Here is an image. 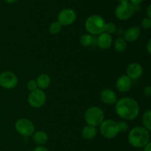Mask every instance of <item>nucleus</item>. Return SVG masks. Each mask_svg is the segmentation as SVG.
<instances>
[{"instance_id":"1","label":"nucleus","mask_w":151,"mask_h":151,"mask_svg":"<svg viewBox=\"0 0 151 151\" xmlns=\"http://www.w3.org/2000/svg\"><path fill=\"white\" fill-rule=\"evenodd\" d=\"M115 110L121 118L126 121L136 119L139 113V105L134 99L122 97L115 103Z\"/></svg>"},{"instance_id":"2","label":"nucleus","mask_w":151,"mask_h":151,"mask_svg":"<svg viewBox=\"0 0 151 151\" xmlns=\"http://www.w3.org/2000/svg\"><path fill=\"white\" fill-rule=\"evenodd\" d=\"M150 131L140 126L131 129L128 136V142L135 148H143L150 142Z\"/></svg>"},{"instance_id":"3","label":"nucleus","mask_w":151,"mask_h":151,"mask_svg":"<svg viewBox=\"0 0 151 151\" xmlns=\"http://www.w3.org/2000/svg\"><path fill=\"white\" fill-rule=\"evenodd\" d=\"M106 22L99 15H91L88 16L85 22V28L91 35L97 36L104 32Z\"/></svg>"},{"instance_id":"4","label":"nucleus","mask_w":151,"mask_h":151,"mask_svg":"<svg viewBox=\"0 0 151 151\" xmlns=\"http://www.w3.org/2000/svg\"><path fill=\"white\" fill-rule=\"evenodd\" d=\"M104 112L101 108L97 106H92L86 111L84 119L88 125L97 127L104 120Z\"/></svg>"},{"instance_id":"5","label":"nucleus","mask_w":151,"mask_h":151,"mask_svg":"<svg viewBox=\"0 0 151 151\" xmlns=\"http://www.w3.org/2000/svg\"><path fill=\"white\" fill-rule=\"evenodd\" d=\"M100 131L102 136L106 139H114L119 133L117 123L112 119L103 120L100 124Z\"/></svg>"},{"instance_id":"6","label":"nucleus","mask_w":151,"mask_h":151,"mask_svg":"<svg viewBox=\"0 0 151 151\" xmlns=\"http://www.w3.org/2000/svg\"><path fill=\"white\" fill-rule=\"evenodd\" d=\"M15 129L18 133L24 137L32 136L35 130L33 122L25 118H19L15 124Z\"/></svg>"},{"instance_id":"7","label":"nucleus","mask_w":151,"mask_h":151,"mask_svg":"<svg viewBox=\"0 0 151 151\" xmlns=\"http://www.w3.org/2000/svg\"><path fill=\"white\" fill-rule=\"evenodd\" d=\"M28 103L34 108H40L44 105L47 101V96L44 90L38 88L31 91L28 96Z\"/></svg>"},{"instance_id":"8","label":"nucleus","mask_w":151,"mask_h":151,"mask_svg":"<svg viewBox=\"0 0 151 151\" xmlns=\"http://www.w3.org/2000/svg\"><path fill=\"white\" fill-rule=\"evenodd\" d=\"M18 84V78L15 73L10 71H4L0 74V86L3 88L11 90Z\"/></svg>"},{"instance_id":"9","label":"nucleus","mask_w":151,"mask_h":151,"mask_svg":"<svg viewBox=\"0 0 151 151\" xmlns=\"http://www.w3.org/2000/svg\"><path fill=\"white\" fill-rule=\"evenodd\" d=\"M134 13L132 4L130 2L119 4L115 10V15L119 20H128Z\"/></svg>"},{"instance_id":"10","label":"nucleus","mask_w":151,"mask_h":151,"mask_svg":"<svg viewBox=\"0 0 151 151\" xmlns=\"http://www.w3.org/2000/svg\"><path fill=\"white\" fill-rule=\"evenodd\" d=\"M77 19L76 12L71 8H66L62 10L58 16V21L62 26H67L73 24Z\"/></svg>"},{"instance_id":"11","label":"nucleus","mask_w":151,"mask_h":151,"mask_svg":"<svg viewBox=\"0 0 151 151\" xmlns=\"http://www.w3.org/2000/svg\"><path fill=\"white\" fill-rule=\"evenodd\" d=\"M143 68L139 63L134 62L131 63L126 69L127 76L129 77L131 79H138L141 78L143 75Z\"/></svg>"},{"instance_id":"12","label":"nucleus","mask_w":151,"mask_h":151,"mask_svg":"<svg viewBox=\"0 0 151 151\" xmlns=\"http://www.w3.org/2000/svg\"><path fill=\"white\" fill-rule=\"evenodd\" d=\"M132 86V79L127 75L121 76L116 81V87L117 90L121 93H125L130 90Z\"/></svg>"},{"instance_id":"13","label":"nucleus","mask_w":151,"mask_h":151,"mask_svg":"<svg viewBox=\"0 0 151 151\" xmlns=\"http://www.w3.org/2000/svg\"><path fill=\"white\" fill-rule=\"evenodd\" d=\"M97 45L103 50H106L111 47L113 44V38L111 35L106 32H103L99 34L98 38L97 39Z\"/></svg>"},{"instance_id":"14","label":"nucleus","mask_w":151,"mask_h":151,"mask_svg":"<svg viewBox=\"0 0 151 151\" xmlns=\"http://www.w3.org/2000/svg\"><path fill=\"white\" fill-rule=\"evenodd\" d=\"M123 35V38L127 42H134L139 38L141 35V30L137 26L131 27L124 32Z\"/></svg>"},{"instance_id":"15","label":"nucleus","mask_w":151,"mask_h":151,"mask_svg":"<svg viewBox=\"0 0 151 151\" xmlns=\"http://www.w3.org/2000/svg\"><path fill=\"white\" fill-rule=\"evenodd\" d=\"M100 99L106 105H114L117 101V96L114 91L109 88L104 89L100 93Z\"/></svg>"},{"instance_id":"16","label":"nucleus","mask_w":151,"mask_h":151,"mask_svg":"<svg viewBox=\"0 0 151 151\" xmlns=\"http://www.w3.org/2000/svg\"><path fill=\"white\" fill-rule=\"evenodd\" d=\"M32 141L38 146H44L48 142V135L43 130L35 131L32 135Z\"/></svg>"},{"instance_id":"17","label":"nucleus","mask_w":151,"mask_h":151,"mask_svg":"<svg viewBox=\"0 0 151 151\" xmlns=\"http://www.w3.org/2000/svg\"><path fill=\"white\" fill-rule=\"evenodd\" d=\"M97 134V130L96 127L94 126L88 125L87 124L86 126L82 129L81 131V135L82 137L86 140H91V139H94Z\"/></svg>"},{"instance_id":"18","label":"nucleus","mask_w":151,"mask_h":151,"mask_svg":"<svg viewBox=\"0 0 151 151\" xmlns=\"http://www.w3.org/2000/svg\"><path fill=\"white\" fill-rule=\"evenodd\" d=\"M36 83L38 85V88L41 90H44L50 87L51 84V78L50 76L47 73H41L38 75L36 78Z\"/></svg>"},{"instance_id":"19","label":"nucleus","mask_w":151,"mask_h":151,"mask_svg":"<svg viewBox=\"0 0 151 151\" xmlns=\"http://www.w3.org/2000/svg\"><path fill=\"white\" fill-rule=\"evenodd\" d=\"M114 48L118 53H122L127 48V41L123 37H118L113 43Z\"/></svg>"},{"instance_id":"20","label":"nucleus","mask_w":151,"mask_h":151,"mask_svg":"<svg viewBox=\"0 0 151 151\" xmlns=\"http://www.w3.org/2000/svg\"><path fill=\"white\" fill-rule=\"evenodd\" d=\"M143 127L148 131L151 130V111L150 110L145 111L142 115Z\"/></svg>"},{"instance_id":"21","label":"nucleus","mask_w":151,"mask_h":151,"mask_svg":"<svg viewBox=\"0 0 151 151\" xmlns=\"http://www.w3.org/2000/svg\"><path fill=\"white\" fill-rule=\"evenodd\" d=\"M93 42V37L91 34H83L80 38V43L83 47H88Z\"/></svg>"},{"instance_id":"22","label":"nucleus","mask_w":151,"mask_h":151,"mask_svg":"<svg viewBox=\"0 0 151 151\" xmlns=\"http://www.w3.org/2000/svg\"><path fill=\"white\" fill-rule=\"evenodd\" d=\"M62 29V25L57 21V22H54L50 25V28H49V31L51 34H58L60 32Z\"/></svg>"},{"instance_id":"23","label":"nucleus","mask_w":151,"mask_h":151,"mask_svg":"<svg viewBox=\"0 0 151 151\" xmlns=\"http://www.w3.org/2000/svg\"><path fill=\"white\" fill-rule=\"evenodd\" d=\"M116 31V26L115 24L113 22H109V23L105 24L104 27V32L107 33L112 34L114 33Z\"/></svg>"},{"instance_id":"24","label":"nucleus","mask_w":151,"mask_h":151,"mask_svg":"<svg viewBox=\"0 0 151 151\" xmlns=\"http://www.w3.org/2000/svg\"><path fill=\"white\" fill-rule=\"evenodd\" d=\"M117 127L119 133H125L128 130L129 126H128V122H126L125 121H121L117 122Z\"/></svg>"},{"instance_id":"25","label":"nucleus","mask_w":151,"mask_h":151,"mask_svg":"<svg viewBox=\"0 0 151 151\" xmlns=\"http://www.w3.org/2000/svg\"><path fill=\"white\" fill-rule=\"evenodd\" d=\"M141 25L145 30H149L151 27V19L150 18L146 17L142 20Z\"/></svg>"},{"instance_id":"26","label":"nucleus","mask_w":151,"mask_h":151,"mask_svg":"<svg viewBox=\"0 0 151 151\" xmlns=\"http://www.w3.org/2000/svg\"><path fill=\"white\" fill-rule=\"evenodd\" d=\"M27 89L29 90V91H33V90L38 89V85H37L36 81L34 79L29 80L27 82Z\"/></svg>"},{"instance_id":"27","label":"nucleus","mask_w":151,"mask_h":151,"mask_svg":"<svg viewBox=\"0 0 151 151\" xmlns=\"http://www.w3.org/2000/svg\"><path fill=\"white\" fill-rule=\"evenodd\" d=\"M143 93L145 96H151V87L150 86H147L144 88L143 90Z\"/></svg>"},{"instance_id":"28","label":"nucleus","mask_w":151,"mask_h":151,"mask_svg":"<svg viewBox=\"0 0 151 151\" xmlns=\"http://www.w3.org/2000/svg\"><path fill=\"white\" fill-rule=\"evenodd\" d=\"M32 151H50L47 147L44 146H37L34 148Z\"/></svg>"},{"instance_id":"29","label":"nucleus","mask_w":151,"mask_h":151,"mask_svg":"<svg viewBox=\"0 0 151 151\" xmlns=\"http://www.w3.org/2000/svg\"><path fill=\"white\" fill-rule=\"evenodd\" d=\"M146 50L148 52V53H151V39L148 40L147 43V45H146Z\"/></svg>"},{"instance_id":"30","label":"nucleus","mask_w":151,"mask_h":151,"mask_svg":"<svg viewBox=\"0 0 151 151\" xmlns=\"http://www.w3.org/2000/svg\"><path fill=\"white\" fill-rule=\"evenodd\" d=\"M144 151H151V143L150 142L147 143L145 146L144 147Z\"/></svg>"},{"instance_id":"31","label":"nucleus","mask_w":151,"mask_h":151,"mask_svg":"<svg viewBox=\"0 0 151 151\" xmlns=\"http://www.w3.org/2000/svg\"><path fill=\"white\" fill-rule=\"evenodd\" d=\"M131 4H140L144 0H130Z\"/></svg>"},{"instance_id":"32","label":"nucleus","mask_w":151,"mask_h":151,"mask_svg":"<svg viewBox=\"0 0 151 151\" xmlns=\"http://www.w3.org/2000/svg\"><path fill=\"white\" fill-rule=\"evenodd\" d=\"M147 16L148 18H151V5L148 6L147 9Z\"/></svg>"},{"instance_id":"33","label":"nucleus","mask_w":151,"mask_h":151,"mask_svg":"<svg viewBox=\"0 0 151 151\" xmlns=\"http://www.w3.org/2000/svg\"><path fill=\"white\" fill-rule=\"evenodd\" d=\"M4 1L7 3H8V4H13V3H15L16 1H17L18 0H4Z\"/></svg>"},{"instance_id":"34","label":"nucleus","mask_w":151,"mask_h":151,"mask_svg":"<svg viewBox=\"0 0 151 151\" xmlns=\"http://www.w3.org/2000/svg\"><path fill=\"white\" fill-rule=\"evenodd\" d=\"M129 0H118V1L119 2V4H123V3H126L128 2Z\"/></svg>"},{"instance_id":"35","label":"nucleus","mask_w":151,"mask_h":151,"mask_svg":"<svg viewBox=\"0 0 151 151\" xmlns=\"http://www.w3.org/2000/svg\"><path fill=\"white\" fill-rule=\"evenodd\" d=\"M26 151H30V150H26Z\"/></svg>"}]
</instances>
